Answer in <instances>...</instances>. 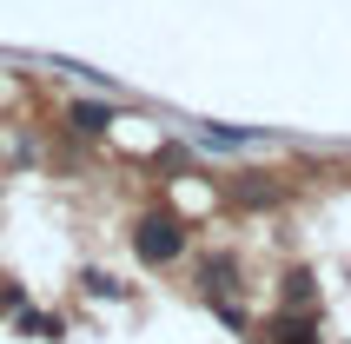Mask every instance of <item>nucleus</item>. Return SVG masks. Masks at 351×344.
Instances as JSON below:
<instances>
[{
	"label": "nucleus",
	"instance_id": "1",
	"mask_svg": "<svg viewBox=\"0 0 351 344\" xmlns=\"http://www.w3.org/2000/svg\"><path fill=\"white\" fill-rule=\"evenodd\" d=\"M133 251L146 265H173L179 251H186V219H179V212H146L139 232H133Z\"/></svg>",
	"mask_w": 351,
	"mask_h": 344
},
{
	"label": "nucleus",
	"instance_id": "2",
	"mask_svg": "<svg viewBox=\"0 0 351 344\" xmlns=\"http://www.w3.org/2000/svg\"><path fill=\"white\" fill-rule=\"evenodd\" d=\"M66 126H73V133H106V126H113V113H106V106H66Z\"/></svg>",
	"mask_w": 351,
	"mask_h": 344
},
{
	"label": "nucleus",
	"instance_id": "3",
	"mask_svg": "<svg viewBox=\"0 0 351 344\" xmlns=\"http://www.w3.org/2000/svg\"><path fill=\"white\" fill-rule=\"evenodd\" d=\"M305 344H312V338H305Z\"/></svg>",
	"mask_w": 351,
	"mask_h": 344
}]
</instances>
